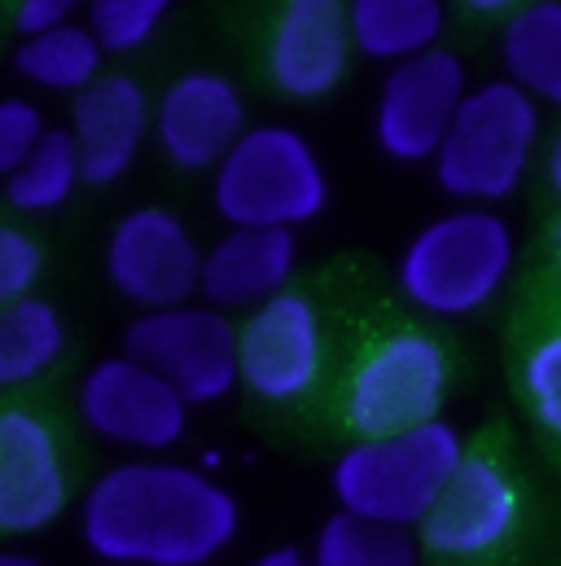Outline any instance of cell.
I'll return each instance as SVG.
<instances>
[{"mask_svg":"<svg viewBox=\"0 0 561 566\" xmlns=\"http://www.w3.org/2000/svg\"><path fill=\"white\" fill-rule=\"evenodd\" d=\"M452 4H461L469 18H500V22H505V18H509L514 9H522L527 0H452Z\"/></svg>","mask_w":561,"mask_h":566,"instance_id":"cell-31","label":"cell"},{"mask_svg":"<svg viewBox=\"0 0 561 566\" xmlns=\"http://www.w3.org/2000/svg\"><path fill=\"white\" fill-rule=\"evenodd\" d=\"M531 536L536 483L522 470L514 439L505 430L469 439L461 470L421 518V558L434 566H518Z\"/></svg>","mask_w":561,"mask_h":566,"instance_id":"cell-2","label":"cell"},{"mask_svg":"<svg viewBox=\"0 0 561 566\" xmlns=\"http://www.w3.org/2000/svg\"><path fill=\"white\" fill-rule=\"evenodd\" d=\"M311 566H421V545L413 532L378 527L351 514H329L311 541Z\"/></svg>","mask_w":561,"mask_h":566,"instance_id":"cell-24","label":"cell"},{"mask_svg":"<svg viewBox=\"0 0 561 566\" xmlns=\"http://www.w3.org/2000/svg\"><path fill=\"white\" fill-rule=\"evenodd\" d=\"M49 128H44V115L35 102L27 97H0V180H9L27 154L40 145Z\"/></svg>","mask_w":561,"mask_h":566,"instance_id":"cell-28","label":"cell"},{"mask_svg":"<svg viewBox=\"0 0 561 566\" xmlns=\"http://www.w3.org/2000/svg\"><path fill=\"white\" fill-rule=\"evenodd\" d=\"M124 352L162 374L189 405H215L242 387L237 325L220 307H158L140 312L124 334Z\"/></svg>","mask_w":561,"mask_h":566,"instance_id":"cell-8","label":"cell"},{"mask_svg":"<svg viewBox=\"0 0 561 566\" xmlns=\"http://www.w3.org/2000/svg\"><path fill=\"white\" fill-rule=\"evenodd\" d=\"M176 0H88V27L106 53H137L167 22Z\"/></svg>","mask_w":561,"mask_h":566,"instance_id":"cell-25","label":"cell"},{"mask_svg":"<svg viewBox=\"0 0 561 566\" xmlns=\"http://www.w3.org/2000/svg\"><path fill=\"white\" fill-rule=\"evenodd\" d=\"M356 53L369 62H409L438 49L447 31V0H347Z\"/></svg>","mask_w":561,"mask_h":566,"instance_id":"cell-20","label":"cell"},{"mask_svg":"<svg viewBox=\"0 0 561 566\" xmlns=\"http://www.w3.org/2000/svg\"><path fill=\"white\" fill-rule=\"evenodd\" d=\"M465 452L469 439L447 418L382 439H351L329 470V492L351 518L417 532L421 518L461 470Z\"/></svg>","mask_w":561,"mask_h":566,"instance_id":"cell-5","label":"cell"},{"mask_svg":"<svg viewBox=\"0 0 561 566\" xmlns=\"http://www.w3.org/2000/svg\"><path fill=\"white\" fill-rule=\"evenodd\" d=\"M536 171H540V189H544V198L553 202V211H561V124H558V133L549 137V145H544Z\"/></svg>","mask_w":561,"mask_h":566,"instance_id":"cell-30","label":"cell"},{"mask_svg":"<svg viewBox=\"0 0 561 566\" xmlns=\"http://www.w3.org/2000/svg\"><path fill=\"white\" fill-rule=\"evenodd\" d=\"M71 501V470L57 430L27 405L0 409V532L53 527Z\"/></svg>","mask_w":561,"mask_h":566,"instance_id":"cell-14","label":"cell"},{"mask_svg":"<svg viewBox=\"0 0 561 566\" xmlns=\"http://www.w3.org/2000/svg\"><path fill=\"white\" fill-rule=\"evenodd\" d=\"M294 269V229H229L211 251H202L198 294L220 312H255L289 290Z\"/></svg>","mask_w":561,"mask_h":566,"instance_id":"cell-17","label":"cell"},{"mask_svg":"<svg viewBox=\"0 0 561 566\" xmlns=\"http://www.w3.org/2000/svg\"><path fill=\"white\" fill-rule=\"evenodd\" d=\"M106 282L145 312L180 307L202 285V251L176 211L137 207L106 238Z\"/></svg>","mask_w":561,"mask_h":566,"instance_id":"cell-12","label":"cell"},{"mask_svg":"<svg viewBox=\"0 0 561 566\" xmlns=\"http://www.w3.org/2000/svg\"><path fill=\"white\" fill-rule=\"evenodd\" d=\"M518 277V233L496 207H452L425 220L395 260L400 298L430 321L487 312Z\"/></svg>","mask_w":561,"mask_h":566,"instance_id":"cell-3","label":"cell"},{"mask_svg":"<svg viewBox=\"0 0 561 566\" xmlns=\"http://www.w3.org/2000/svg\"><path fill=\"white\" fill-rule=\"evenodd\" d=\"M71 133L84 158L88 185H115L154 133L149 97L133 75H102L71 102Z\"/></svg>","mask_w":561,"mask_h":566,"instance_id":"cell-16","label":"cell"},{"mask_svg":"<svg viewBox=\"0 0 561 566\" xmlns=\"http://www.w3.org/2000/svg\"><path fill=\"white\" fill-rule=\"evenodd\" d=\"M509 378L522 413L553 448H561V312L518 307Z\"/></svg>","mask_w":561,"mask_h":566,"instance_id":"cell-18","label":"cell"},{"mask_svg":"<svg viewBox=\"0 0 561 566\" xmlns=\"http://www.w3.org/2000/svg\"><path fill=\"white\" fill-rule=\"evenodd\" d=\"M80 9H88V0H13V27L18 35H40L75 22Z\"/></svg>","mask_w":561,"mask_h":566,"instance_id":"cell-29","label":"cell"},{"mask_svg":"<svg viewBox=\"0 0 561 566\" xmlns=\"http://www.w3.org/2000/svg\"><path fill=\"white\" fill-rule=\"evenodd\" d=\"M44 273V251L40 242L18 229V224H0V307L27 298Z\"/></svg>","mask_w":561,"mask_h":566,"instance_id":"cell-27","label":"cell"},{"mask_svg":"<svg viewBox=\"0 0 561 566\" xmlns=\"http://www.w3.org/2000/svg\"><path fill=\"white\" fill-rule=\"evenodd\" d=\"M522 307L531 312H561V211H553L536 238V251L527 260Z\"/></svg>","mask_w":561,"mask_h":566,"instance_id":"cell-26","label":"cell"},{"mask_svg":"<svg viewBox=\"0 0 561 566\" xmlns=\"http://www.w3.org/2000/svg\"><path fill=\"white\" fill-rule=\"evenodd\" d=\"M237 532L242 505L224 483L158 457L102 470L80 501V541L110 566H207Z\"/></svg>","mask_w":561,"mask_h":566,"instance_id":"cell-1","label":"cell"},{"mask_svg":"<svg viewBox=\"0 0 561 566\" xmlns=\"http://www.w3.org/2000/svg\"><path fill=\"white\" fill-rule=\"evenodd\" d=\"M456 387V352L430 325L373 334L338 387V422L351 439L400 434L443 418Z\"/></svg>","mask_w":561,"mask_h":566,"instance_id":"cell-6","label":"cell"},{"mask_svg":"<svg viewBox=\"0 0 561 566\" xmlns=\"http://www.w3.org/2000/svg\"><path fill=\"white\" fill-rule=\"evenodd\" d=\"M215 216L229 229H298L329 207V171L298 128H246L211 180Z\"/></svg>","mask_w":561,"mask_h":566,"instance_id":"cell-7","label":"cell"},{"mask_svg":"<svg viewBox=\"0 0 561 566\" xmlns=\"http://www.w3.org/2000/svg\"><path fill=\"white\" fill-rule=\"evenodd\" d=\"M84 185V158L71 128H49L40 145L27 154V163L4 180V198L13 211L49 216L71 202V193Z\"/></svg>","mask_w":561,"mask_h":566,"instance_id":"cell-23","label":"cell"},{"mask_svg":"<svg viewBox=\"0 0 561 566\" xmlns=\"http://www.w3.org/2000/svg\"><path fill=\"white\" fill-rule=\"evenodd\" d=\"M102 62H106V49L88 22L84 27L66 22L40 35H18L13 44V71L27 84L49 88V93H71V97L84 93L93 80H102Z\"/></svg>","mask_w":561,"mask_h":566,"instance_id":"cell-21","label":"cell"},{"mask_svg":"<svg viewBox=\"0 0 561 566\" xmlns=\"http://www.w3.org/2000/svg\"><path fill=\"white\" fill-rule=\"evenodd\" d=\"M251 566H311V558L303 554V549H294V545H280V549H268V554H260Z\"/></svg>","mask_w":561,"mask_h":566,"instance_id":"cell-32","label":"cell"},{"mask_svg":"<svg viewBox=\"0 0 561 566\" xmlns=\"http://www.w3.org/2000/svg\"><path fill=\"white\" fill-rule=\"evenodd\" d=\"M0 566H44L35 554H22V549H0Z\"/></svg>","mask_w":561,"mask_h":566,"instance_id":"cell-33","label":"cell"},{"mask_svg":"<svg viewBox=\"0 0 561 566\" xmlns=\"http://www.w3.org/2000/svg\"><path fill=\"white\" fill-rule=\"evenodd\" d=\"M469 71L452 49H425L409 62H395L378 88L373 106V142L391 163L421 167L434 163L447 142L461 102L469 97Z\"/></svg>","mask_w":561,"mask_h":566,"instance_id":"cell-9","label":"cell"},{"mask_svg":"<svg viewBox=\"0 0 561 566\" xmlns=\"http://www.w3.org/2000/svg\"><path fill=\"white\" fill-rule=\"evenodd\" d=\"M246 133V97L220 71H184L154 102V142L180 171H215Z\"/></svg>","mask_w":561,"mask_h":566,"instance_id":"cell-15","label":"cell"},{"mask_svg":"<svg viewBox=\"0 0 561 566\" xmlns=\"http://www.w3.org/2000/svg\"><path fill=\"white\" fill-rule=\"evenodd\" d=\"M500 66L527 97L561 111V0H527L500 22Z\"/></svg>","mask_w":561,"mask_h":566,"instance_id":"cell-19","label":"cell"},{"mask_svg":"<svg viewBox=\"0 0 561 566\" xmlns=\"http://www.w3.org/2000/svg\"><path fill=\"white\" fill-rule=\"evenodd\" d=\"M544 154V106L514 80H483L461 102L447 142L430 171L434 185L461 207L509 202Z\"/></svg>","mask_w":561,"mask_h":566,"instance_id":"cell-4","label":"cell"},{"mask_svg":"<svg viewBox=\"0 0 561 566\" xmlns=\"http://www.w3.org/2000/svg\"><path fill=\"white\" fill-rule=\"evenodd\" d=\"M347 0H280L264 40L268 84L285 102H325L351 71Z\"/></svg>","mask_w":561,"mask_h":566,"instance_id":"cell-13","label":"cell"},{"mask_svg":"<svg viewBox=\"0 0 561 566\" xmlns=\"http://www.w3.org/2000/svg\"><path fill=\"white\" fill-rule=\"evenodd\" d=\"M325 347L320 307L307 294L285 290L237 325L242 387L264 405H298L325 378Z\"/></svg>","mask_w":561,"mask_h":566,"instance_id":"cell-11","label":"cell"},{"mask_svg":"<svg viewBox=\"0 0 561 566\" xmlns=\"http://www.w3.org/2000/svg\"><path fill=\"white\" fill-rule=\"evenodd\" d=\"M80 422L97 439L133 452H167L189 430V400L128 352L97 360L75 391Z\"/></svg>","mask_w":561,"mask_h":566,"instance_id":"cell-10","label":"cell"},{"mask_svg":"<svg viewBox=\"0 0 561 566\" xmlns=\"http://www.w3.org/2000/svg\"><path fill=\"white\" fill-rule=\"evenodd\" d=\"M66 352V321L49 298H18L0 307V391L44 378Z\"/></svg>","mask_w":561,"mask_h":566,"instance_id":"cell-22","label":"cell"}]
</instances>
